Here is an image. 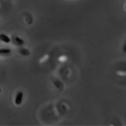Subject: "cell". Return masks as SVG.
<instances>
[{
	"instance_id": "obj_1",
	"label": "cell",
	"mask_w": 126,
	"mask_h": 126,
	"mask_svg": "<svg viewBox=\"0 0 126 126\" xmlns=\"http://www.w3.org/2000/svg\"><path fill=\"white\" fill-rule=\"evenodd\" d=\"M23 97V94L22 92H18L16 95V100H15V103L17 105H20L22 102V99Z\"/></svg>"
},
{
	"instance_id": "obj_3",
	"label": "cell",
	"mask_w": 126,
	"mask_h": 126,
	"mask_svg": "<svg viewBox=\"0 0 126 126\" xmlns=\"http://www.w3.org/2000/svg\"><path fill=\"white\" fill-rule=\"evenodd\" d=\"M11 52V50L9 49H0V54H9Z\"/></svg>"
},
{
	"instance_id": "obj_2",
	"label": "cell",
	"mask_w": 126,
	"mask_h": 126,
	"mask_svg": "<svg viewBox=\"0 0 126 126\" xmlns=\"http://www.w3.org/2000/svg\"><path fill=\"white\" fill-rule=\"evenodd\" d=\"M0 40L6 43H9L11 42V39L7 36L4 34H0Z\"/></svg>"
},
{
	"instance_id": "obj_4",
	"label": "cell",
	"mask_w": 126,
	"mask_h": 126,
	"mask_svg": "<svg viewBox=\"0 0 126 126\" xmlns=\"http://www.w3.org/2000/svg\"><path fill=\"white\" fill-rule=\"evenodd\" d=\"M0 23H1V20H0Z\"/></svg>"
}]
</instances>
